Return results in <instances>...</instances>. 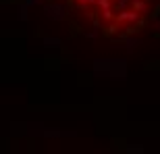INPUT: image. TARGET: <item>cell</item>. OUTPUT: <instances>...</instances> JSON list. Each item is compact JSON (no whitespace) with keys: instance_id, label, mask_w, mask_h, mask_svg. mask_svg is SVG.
<instances>
[{"instance_id":"cell-1","label":"cell","mask_w":160,"mask_h":154,"mask_svg":"<svg viewBox=\"0 0 160 154\" xmlns=\"http://www.w3.org/2000/svg\"><path fill=\"white\" fill-rule=\"evenodd\" d=\"M135 19H139V13H135V11H121L119 15H117V21L119 23H123V21H135Z\"/></svg>"},{"instance_id":"cell-2","label":"cell","mask_w":160,"mask_h":154,"mask_svg":"<svg viewBox=\"0 0 160 154\" xmlns=\"http://www.w3.org/2000/svg\"><path fill=\"white\" fill-rule=\"evenodd\" d=\"M133 11L135 13H143L146 11V2H143V0H135V2H133Z\"/></svg>"},{"instance_id":"cell-3","label":"cell","mask_w":160,"mask_h":154,"mask_svg":"<svg viewBox=\"0 0 160 154\" xmlns=\"http://www.w3.org/2000/svg\"><path fill=\"white\" fill-rule=\"evenodd\" d=\"M96 2H98L102 8H110V0H96Z\"/></svg>"},{"instance_id":"cell-4","label":"cell","mask_w":160,"mask_h":154,"mask_svg":"<svg viewBox=\"0 0 160 154\" xmlns=\"http://www.w3.org/2000/svg\"><path fill=\"white\" fill-rule=\"evenodd\" d=\"M127 2H129V0H121V2H119V8H121V11H123L125 6H127Z\"/></svg>"}]
</instances>
